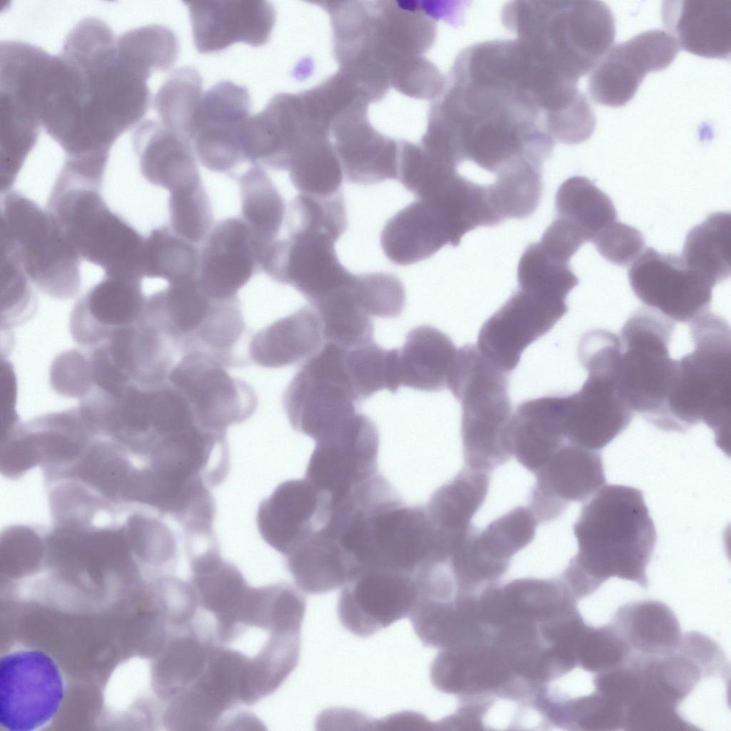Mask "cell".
Here are the masks:
<instances>
[{"instance_id": "cell-1", "label": "cell", "mask_w": 731, "mask_h": 731, "mask_svg": "<svg viewBox=\"0 0 731 731\" xmlns=\"http://www.w3.org/2000/svg\"><path fill=\"white\" fill-rule=\"evenodd\" d=\"M425 136L458 165L468 160L495 175L524 164L542 167L556 143L547 100L529 72L488 44L455 57Z\"/></svg>"}, {"instance_id": "cell-2", "label": "cell", "mask_w": 731, "mask_h": 731, "mask_svg": "<svg viewBox=\"0 0 731 731\" xmlns=\"http://www.w3.org/2000/svg\"><path fill=\"white\" fill-rule=\"evenodd\" d=\"M573 532L578 551L560 577L577 600L612 577L647 588L657 533L640 490L604 485L583 506Z\"/></svg>"}, {"instance_id": "cell-3", "label": "cell", "mask_w": 731, "mask_h": 731, "mask_svg": "<svg viewBox=\"0 0 731 731\" xmlns=\"http://www.w3.org/2000/svg\"><path fill=\"white\" fill-rule=\"evenodd\" d=\"M61 53L82 81V114L88 126L114 143L140 123L151 104V73L125 48L109 25L86 17L66 35Z\"/></svg>"}, {"instance_id": "cell-4", "label": "cell", "mask_w": 731, "mask_h": 731, "mask_svg": "<svg viewBox=\"0 0 731 731\" xmlns=\"http://www.w3.org/2000/svg\"><path fill=\"white\" fill-rule=\"evenodd\" d=\"M102 182L64 163L46 210L81 258L101 267L105 276L142 281L144 238L109 208Z\"/></svg>"}, {"instance_id": "cell-5", "label": "cell", "mask_w": 731, "mask_h": 731, "mask_svg": "<svg viewBox=\"0 0 731 731\" xmlns=\"http://www.w3.org/2000/svg\"><path fill=\"white\" fill-rule=\"evenodd\" d=\"M504 26L578 82L611 48L612 11L600 1H514L501 11Z\"/></svg>"}, {"instance_id": "cell-6", "label": "cell", "mask_w": 731, "mask_h": 731, "mask_svg": "<svg viewBox=\"0 0 731 731\" xmlns=\"http://www.w3.org/2000/svg\"><path fill=\"white\" fill-rule=\"evenodd\" d=\"M690 326L694 350L678 360L667 402L669 430L684 433L702 422L724 448L730 428V328L710 311Z\"/></svg>"}, {"instance_id": "cell-7", "label": "cell", "mask_w": 731, "mask_h": 731, "mask_svg": "<svg viewBox=\"0 0 731 731\" xmlns=\"http://www.w3.org/2000/svg\"><path fill=\"white\" fill-rule=\"evenodd\" d=\"M449 389L461 405L460 433L465 466L490 473L513 456L510 425L513 412L508 373L473 344L459 348Z\"/></svg>"}, {"instance_id": "cell-8", "label": "cell", "mask_w": 731, "mask_h": 731, "mask_svg": "<svg viewBox=\"0 0 731 731\" xmlns=\"http://www.w3.org/2000/svg\"><path fill=\"white\" fill-rule=\"evenodd\" d=\"M1 262L44 293L59 299L78 293L81 257L51 213L19 192L1 198Z\"/></svg>"}, {"instance_id": "cell-9", "label": "cell", "mask_w": 731, "mask_h": 731, "mask_svg": "<svg viewBox=\"0 0 731 731\" xmlns=\"http://www.w3.org/2000/svg\"><path fill=\"white\" fill-rule=\"evenodd\" d=\"M425 506L406 505L398 494L365 509L349 538L355 570L368 567L415 574L447 559L444 543Z\"/></svg>"}, {"instance_id": "cell-10", "label": "cell", "mask_w": 731, "mask_h": 731, "mask_svg": "<svg viewBox=\"0 0 731 731\" xmlns=\"http://www.w3.org/2000/svg\"><path fill=\"white\" fill-rule=\"evenodd\" d=\"M673 330L670 319L646 306L630 316L619 336V390L633 412L667 432V402L678 369L668 350Z\"/></svg>"}, {"instance_id": "cell-11", "label": "cell", "mask_w": 731, "mask_h": 731, "mask_svg": "<svg viewBox=\"0 0 731 731\" xmlns=\"http://www.w3.org/2000/svg\"><path fill=\"white\" fill-rule=\"evenodd\" d=\"M344 353V348L325 342L305 361L283 394V407L293 430L314 440L357 413Z\"/></svg>"}, {"instance_id": "cell-12", "label": "cell", "mask_w": 731, "mask_h": 731, "mask_svg": "<svg viewBox=\"0 0 731 731\" xmlns=\"http://www.w3.org/2000/svg\"><path fill=\"white\" fill-rule=\"evenodd\" d=\"M588 373L580 389L563 394V428L567 443L600 451L630 425L633 411L618 387V366L606 353L584 357Z\"/></svg>"}, {"instance_id": "cell-13", "label": "cell", "mask_w": 731, "mask_h": 731, "mask_svg": "<svg viewBox=\"0 0 731 731\" xmlns=\"http://www.w3.org/2000/svg\"><path fill=\"white\" fill-rule=\"evenodd\" d=\"M64 696L61 671L48 654L18 650L0 660V725L31 731L47 725Z\"/></svg>"}, {"instance_id": "cell-14", "label": "cell", "mask_w": 731, "mask_h": 731, "mask_svg": "<svg viewBox=\"0 0 731 731\" xmlns=\"http://www.w3.org/2000/svg\"><path fill=\"white\" fill-rule=\"evenodd\" d=\"M305 478L335 503L379 474V433L374 422L356 413L340 427L316 440Z\"/></svg>"}, {"instance_id": "cell-15", "label": "cell", "mask_w": 731, "mask_h": 731, "mask_svg": "<svg viewBox=\"0 0 731 731\" xmlns=\"http://www.w3.org/2000/svg\"><path fill=\"white\" fill-rule=\"evenodd\" d=\"M222 363L201 352L183 354L171 369L168 382L190 404L198 422L226 435L255 412L258 399L250 385L232 377Z\"/></svg>"}, {"instance_id": "cell-16", "label": "cell", "mask_w": 731, "mask_h": 731, "mask_svg": "<svg viewBox=\"0 0 731 731\" xmlns=\"http://www.w3.org/2000/svg\"><path fill=\"white\" fill-rule=\"evenodd\" d=\"M341 588L339 620L359 637L372 635L408 617L417 597L415 574L391 569L360 568Z\"/></svg>"}, {"instance_id": "cell-17", "label": "cell", "mask_w": 731, "mask_h": 731, "mask_svg": "<svg viewBox=\"0 0 731 731\" xmlns=\"http://www.w3.org/2000/svg\"><path fill=\"white\" fill-rule=\"evenodd\" d=\"M627 276L636 297L671 321L690 323L710 311L713 286L690 269L681 256L647 248Z\"/></svg>"}, {"instance_id": "cell-18", "label": "cell", "mask_w": 731, "mask_h": 731, "mask_svg": "<svg viewBox=\"0 0 731 731\" xmlns=\"http://www.w3.org/2000/svg\"><path fill=\"white\" fill-rule=\"evenodd\" d=\"M251 108L247 88L228 81L217 83L203 95L189 139L207 169L230 173L246 161L242 138Z\"/></svg>"}, {"instance_id": "cell-19", "label": "cell", "mask_w": 731, "mask_h": 731, "mask_svg": "<svg viewBox=\"0 0 731 731\" xmlns=\"http://www.w3.org/2000/svg\"><path fill=\"white\" fill-rule=\"evenodd\" d=\"M288 232L287 238L276 239L268 248L261 261V271L273 281L291 286L313 305L353 278L354 274L338 261L335 240L302 231Z\"/></svg>"}, {"instance_id": "cell-20", "label": "cell", "mask_w": 731, "mask_h": 731, "mask_svg": "<svg viewBox=\"0 0 731 731\" xmlns=\"http://www.w3.org/2000/svg\"><path fill=\"white\" fill-rule=\"evenodd\" d=\"M568 311L566 302L518 287L483 324L476 346L509 374L518 365L525 349L548 333Z\"/></svg>"}, {"instance_id": "cell-21", "label": "cell", "mask_w": 731, "mask_h": 731, "mask_svg": "<svg viewBox=\"0 0 731 731\" xmlns=\"http://www.w3.org/2000/svg\"><path fill=\"white\" fill-rule=\"evenodd\" d=\"M680 47L667 31L649 30L610 48L590 73L588 92L597 104L620 107L636 94L649 72L665 69Z\"/></svg>"}, {"instance_id": "cell-22", "label": "cell", "mask_w": 731, "mask_h": 731, "mask_svg": "<svg viewBox=\"0 0 731 731\" xmlns=\"http://www.w3.org/2000/svg\"><path fill=\"white\" fill-rule=\"evenodd\" d=\"M529 508L540 523L559 518L571 502H585L606 483L600 451L563 444L535 473Z\"/></svg>"}, {"instance_id": "cell-23", "label": "cell", "mask_w": 731, "mask_h": 731, "mask_svg": "<svg viewBox=\"0 0 731 731\" xmlns=\"http://www.w3.org/2000/svg\"><path fill=\"white\" fill-rule=\"evenodd\" d=\"M331 509L328 496L304 479L279 484L263 500L256 514L261 537L284 556L321 530Z\"/></svg>"}, {"instance_id": "cell-24", "label": "cell", "mask_w": 731, "mask_h": 731, "mask_svg": "<svg viewBox=\"0 0 731 731\" xmlns=\"http://www.w3.org/2000/svg\"><path fill=\"white\" fill-rule=\"evenodd\" d=\"M193 42L201 54L222 51L238 42L252 46L268 42L276 11L265 1H184Z\"/></svg>"}, {"instance_id": "cell-25", "label": "cell", "mask_w": 731, "mask_h": 731, "mask_svg": "<svg viewBox=\"0 0 731 731\" xmlns=\"http://www.w3.org/2000/svg\"><path fill=\"white\" fill-rule=\"evenodd\" d=\"M259 271L258 251L241 218H228L213 226L200 251L198 273L208 296L220 300L236 298Z\"/></svg>"}, {"instance_id": "cell-26", "label": "cell", "mask_w": 731, "mask_h": 731, "mask_svg": "<svg viewBox=\"0 0 731 731\" xmlns=\"http://www.w3.org/2000/svg\"><path fill=\"white\" fill-rule=\"evenodd\" d=\"M142 281L105 276L75 303L70 316L73 339L85 348L104 342L136 323L146 302Z\"/></svg>"}, {"instance_id": "cell-27", "label": "cell", "mask_w": 731, "mask_h": 731, "mask_svg": "<svg viewBox=\"0 0 731 731\" xmlns=\"http://www.w3.org/2000/svg\"><path fill=\"white\" fill-rule=\"evenodd\" d=\"M367 109H355L333 123L330 134L343 176L351 183L369 185L398 179L399 142L377 132Z\"/></svg>"}, {"instance_id": "cell-28", "label": "cell", "mask_w": 731, "mask_h": 731, "mask_svg": "<svg viewBox=\"0 0 731 731\" xmlns=\"http://www.w3.org/2000/svg\"><path fill=\"white\" fill-rule=\"evenodd\" d=\"M142 176L169 192L201 184L191 140L161 121L140 122L132 136Z\"/></svg>"}, {"instance_id": "cell-29", "label": "cell", "mask_w": 731, "mask_h": 731, "mask_svg": "<svg viewBox=\"0 0 731 731\" xmlns=\"http://www.w3.org/2000/svg\"><path fill=\"white\" fill-rule=\"evenodd\" d=\"M460 241L438 208L418 198L390 218L380 234L385 256L400 266L423 261L445 245L458 246Z\"/></svg>"}, {"instance_id": "cell-30", "label": "cell", "mask_w": 731, "mask_h": 731, "mask_svg": "<svg viewBox=\"0 0 731 731\" xmlns=\"http://www.w3.org/2000/svg\"><path fill=\"white\" fill-rule=\"evenodd\" d=\"M664 26L679 47L695 55L729 59L731 51V0L665 1Z\"/></svg>"}, {"instance_id": "cell-31", "label": "cell", "mask_w": 731, "mask_h": 731, "mask_svg": "<svg viewBox=\"0 0 731 731\" xmlns=\"http://www.w3.org/2000/svg\"><path fill=\"white\" fill-rule=\"evenodd\" d=\"M324 343L318 312L305 306L256 333L248 345V358L264 368H282L307 360Z\"/></svg>"}, {"instance_id": "cell-32", "label": "cell", "mask_w": 731, "mask_h": 731, "mask_svg": "<svg viewBox=\"0 0 731 731\" xmlns=\"http://www.w3.org/2000/svg\"><path fill=\"white\" fill-rule=\"evenodd\" d=\"M509 435L513 455L535 474L566 443L560 395L520 403L513 412Z\"/></svg>"}, {"instance_id": "cell-33", "label": "cell", "mask_w": 731, "mask_h": 731, "mask_svg": "<svg viewBox=\"0 0 731 731\" xmlns=\"http://www.w3.org/2000/svg\"><path fill=\"white\" fill-rule=\"evenodd\" d=\"M457 351L439 329L429 325L413 328L398 348L400 385L426 392L447 388Z\"/></svg>"}, {"instance_id": "cell-34", "label": "cell", "mask_w": 731, "mask_h": 731, "mask_svg": "<svg viewBox=\"0 0 731 731\" xmlns=\"http://www.w3.org/2000/svg\"><path fill=\"white\" fill-rule=\"evenodd\" d=\"M630 650L645 656L664 657L675 652L682 634L672 610L657 600H637L618 608L611 623Z\"/></svg>"}, {"instance_id": "cell-35", "label": "cell", "mask_w": 731, "mask_h": 731, "mask_svg": "<svg viewBox=\"0 0 731 731\" xmlns=\"http://www.w3.org/2000/svg\"><path fill=\"white\" fill-rule=\"evenodd\" d=\"M490 480V473L465 466L432 494L427 512L450 543L460 541L473 526L471 520L487 497Z\"/></svg>"}, {"instance_id": "cell-36", "label": "cell", "mask_w": 731, "mask_h": 731, "mask_svg": "<svg viewBox=\"0 0 731 731\" xmlns=\"http://www.w3.org/2000/svg\"><path fill=\"white\" fill-rule=\"evenodd\" d=\"M285 557L296 584L309 594L342 587L351 575L350 563L338 542L322 531L315 533Z\"/></svg>"}, {"instance_id": "cell-37", "label": "cell", "mask_w": 731, "mask_h": 731, "mask_svg": "<svg viewBox=\"0 0 731 731\" xmlns=\"http://www.w3.org/2000/svg\"><path fill=\"white\" fill-rule=\"evenodd\" d=\"M238 183L241 218L251 232L261 265L266 251L277 239L286 214L285 203L260 165H252L239 176Z\"/></svg>"}, {"instance_id": "cell-38", "label": "cell", "mask_w": 731, "mask_h": 731, "mask_svg": "<svg viewBox=\"0 0 731 731\" xmlns=\"http://www.w3.org/2000/svg\"><path fill=\"white\" fill-rule=\"evenodd\" d=\"M730 212L710 214L687 233L681 258L686 266L712 286L730 276Z\"/></svg>"}, {"instance_id": "cell-39", "label": "cell", "mask_w": 731, "mask_h": 731, "mask_svg": "<svg viewBox=\"0 0 731 731\" xmlns=\"http://www.w3.org/2000/svg\"><path fill=\"white\" fill-rule=\"evenodd\" d=\"M343 285L313 305L321 318L325 342L351 348L373 341V323L358 303L353 281Z\"/></svg>"}, {"instance_id": "cell-40", "label": "cell", "mask_w": 731, "mask_h": 731, "mask_svg": "<svg viewBox=\"0 0 731 731\" xmlns=\"http://www.w3.org/2000/svg\"><path fill=\"white\" fill-rule=\"evenodd\" d=\"M555 204L556 216L575 226L587 241L617 221L612 201L585 176L566 179L557 191Z\"/></svg>"}, {"instance_id": "cell-41", "label": "cell", "mask_w": 731, "mask_h": 731, "mask_svg": "<svg viewBox=\"0 0 731 731\" xmlns=\"http://www.w3.org/2000/svg\"><path fill=\"white\" fill-rule=\"evenodd\" d=\"M344 363L358 404L379 390L395 393L400 387L398 348L385 349L373 341L345 348Z\"/></svg>"}, {"instance_id": "cell-42", "label": "cell", "mask_w": 731, "mask_h": 731, "mask_svg": "<svg viewBox=\"0 0 731 731\" xmlns=\"http://www.w3.org/2000/svg\"><path fill=\"white\" fill-rule=\"evenodd\" d=\"M200 251L194 243L175 233L170 226L153 229L144 238L141 269L143 276L163 278L168 283L196 277Z\"/></svg>"}, {"instance_id": "cell-43", "label": "cell", "mask_w": 731, "mask_h": 731, "mask_svg": "<svg viewBox=\"0 0 731 731\" xmlns=\"http://www.w3.org/2000/svg\"><path fill=\"white\" fill-rule=\"evenodd\" d=\"M548 722L570 730H623L624 707L595 691L575 698L555 695L548 700Z\"/></svg>"}, {"instance_id": "cell-44", "label": "cell", "mask_w": 731, "mask_h": 731, "mask_svg": "<svg viewBox=\"0 0 731 731\" xmlns=\"http://www.w3.org/2000/svg\"><path fill=\"white\" fill-rule=\"evenodd\" d=\"M287 171L292 184L300 193L331 196L341 191L343 174L329 138L312 142L298 150Z\"/></svg>"}, {"instance_id": "cell-45", "label": "cell", "mask_w": 731, "mask_h": 731, "mask_svg": "<svg viewBox=\"0 0 731 731\" xmlns=\"http://www.w3.org/2000/svg\"><path fill=\"white\" fill-rule=\"evenodd\" d=\"M202 78L191 66L173 71L157 91L153 106L167 128L189 135L193 120L202 99Z\"/></svg>"}, {"instance_id": "cell-46", "label": "cell", "mask_w": 731, "mask_h": 731, "mask_svg": "<svg viewBox=\"0 0 731 731\" xmlns=\"http://www.w3.org/2000/svg\"><path fill=\"white\" fill-rule=\"evenodd\" d=\"M488 185L491 203L503 222L526 218L536 211L543 193V168L530 166L503 171Z\"/></svg>"}, {"instance_id": "cell-47", "label": "cell", "mask_w": 731, "mask_h": 731, "mask_svg": "<svg viewBox=\"0 0 731 731\" xmlns=\"http://www.w3.org/2000/svg\"><path fill=\"white\" fill-rule=\"evenodd\" d=\"M518 287L539 295L566 301L568 293L579 283L568 263L552 255L538 243L530 244L518 266Z\"/></svg>"}, {"instance_id": "cell-48", "label": "cell", "mask_w": 731, "mask_h": 731, "mask_svg": "<svg viewBox=\"0 0 731 731\" xmlns=\"http://www.w3.org/2000/svg\"><path fill=\"white\" fill-rule=\"evenodd\" d=\"M678 705L670 700L644 675L643 686L637 697L625 708L623 730H696L678 712Z\"/></svg>"}, {"instance_id": "cell-49", "label": "cell", "mask_w": 731, "mask_h": 731, "mask_svg": "<svg viewBox=\"0 0 731 731\" xmlns=\"http://www.w3.org/2000/svg\"><path fill=\"white\" fill-rule=\"evenodd\" d=\"M286 220L288 231L326 235L336 241L347 227L342 192L331 196L300 193L290 203Z\"/></svg>"}, {"instance_id": "cell-50", "label": "cell", "mask_w": 731, "mask_h": 731, "mask_svg": "<svg viewBox=\"0 0 731 731\" xmlns=\"http://www.w3.org/2000/svg\"><path fill=\"white\" fill-rule=\"evenodd\" d=\"M168 212L172 231L192 243H203L213 227L212 208L202 183L169 192Z\"/></svg>"}, {"instance_id": "cell-51", "label": "cell", "mask_w": 731, "mask_h": 731, "mask_svg": "<svg viewBox=\"0 0 731 731\" xmlns=\"http://www.w3.org/2000/svg\"><path fill=\"white\" fill-rule=\"evenodd\" d=\"M631 653L612 624L597 627L586 625L575 649L578 666L595 674L624 665Z\"/></svg>"}, {"instance_id": "cell-52", "label": "cell", "mask_w": 731, "mask_h": 731, "mask_svg": "<svg viewBox=\"0 0 731 731\" xmlns=\"http://www.w3.org/2000/svg\"><path fill=\"white\" fill-rule=\"evenodd\" d=\"M353 289L361 306L371 317L395 318L403 311L405 289L393 274L381 272L355 274Z\"/></svg>"}, {"instance_id": "cell-53", "label": "cell", "mask_w": 731, "mask_h": 731, "mask_svg": "<svg viewBox=\"0 0 731 731\" xmlns=\"http://www.w3.org/2000/svg\"><path fill=\"white\" fill-rule=\"evenodd\" d=\"M50 382L61 395L84 398L93 388L87 352L72 349L57 356L51 363Z\"/></svg>"}, {"instance_id": "cell-54", "label": "cell", "mask_w": 731, "mask_h": 731, "mask_svg": "<svg viewBox=\"0 0 731 731\" xmlns=\"http://www.w3.org/2000/svg\"><path fill=\"white\" fill-rule=\"evenodd\" d=\"M591 242L605 259L620 266L633 263L645 248L641 232L617 221L599 231Z\"/></svg>"}, {"instance_id": "cell-55", "label": "cell", "mask_w": 731, "mask_h": 731, "mask_svg": "<svg viewBox=\"0 0 731 731\" xmlns=\"http://www.w3.org/2000/svg\"><path fill=\"white\" fill-rule=\"evenodd\" d=\"M585 242L579 229L567 220L556 216L539 243L550 255L569 263L571 257Z\"/></svg>"}, {"instance_id": "cell-56", "label": "cell", "mask_w": 731, "mask_h": 731, "mask_svg": "<svg viewBox=\"0 0 731 731\" xmlns=\"http://www.w3.org/2000/svg\"><path fill=\"white\" fill-rule=\"evenodd\" d=\"M67 162H68V161H67ZM69 163H70V162H69ZM78 166H79V165H78ZM82 167H84V166H82ZM85 168H88V167H85ZM94 169H96V168H94ZM97 170H99V169H97ZM101 171H103V170H101Z\"/></svg>"}]
</instances>
